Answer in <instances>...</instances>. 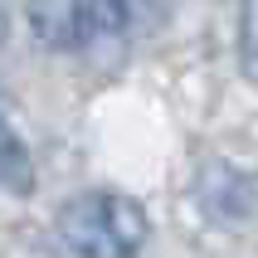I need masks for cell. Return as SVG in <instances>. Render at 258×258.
<instances>
[{
	"label": "cell",
	"instance_id": "6da1fadb",
	"mask_svg": "<svg viewBox=\"0 0 258 258\" xmlns=\"http://www.w3.org/2000/svg\"><path fill=\"white\" fill-rule=\"evenodd\" d=\"M146 229V210L122 190H88L58 210V239L73 258H137Z\"/></svg>",
	"mask_w": 258,
	"mask_h": 258
},
{
	"label": "cell",
	"instance_id": "7a4b0ae2",
	"mask_svg": "<svg viewBox=\"0 0 258 258\" xmlns=\"http://www.w3.org/2000/svg\"><path fill=\"white\" fill-rule=\"evenodd\" d=\"M29 29L39 44L54 49H83L102 34H122L127 10L122 5H29L25 10Z\"/></svg>",
	"mask_w": 258,
	"mask_h": 258
},
{
	"label": "cell",
	"instance_id": "3957f363",
	"mask_svg": "<svg viewBox=\"0 0 258 258\" xmlns=\"http://www.w3.org/2000/svg\"><path fill=\"white\" fill-rule=\"evenodd\" d=\"M0 185L10 195H29L34 190V161H29V146L20 142V132L10 122H0Z\"/></svg>",
	"mask_w": 258,
	"mask_h": 258
},
{
	"label": "cell",
	"instance_id": "277c9868",
	"mask_svg": "<svg viewBox=\"0 0 258 258\" xmlns=\"http://www.w3.org/2000/svg\"><path fill=\"white\" fill-rule=\"evenodd\" d=\"M239 58H244V73L258 83V5L244 10V34H239Z\"/></svg>",
	"mask_w": 258,
	"mask_h": 258
},
{
	"label": "cell",
	"instance_id": "5b68a950",
	"mask_svg": "<svg viewBox=\"0 0 258 258\" xmlns=\"http://www.w3.org/2000/svg\"><path fill=\"white\" fill-rule=\"evenodd\" d=\"M0 122H10V98H5V88H0Z\"/></svg>",
	"mask_w": 258,
	"mask_h": 258
},
{
	"label": "cell",
	"instance_id": "8992f818",
	"mask_svg": "<svg viewBox=\"0 0 258 258\" xmlns=\"http://www.w3.org/2000/svg\"><path fill=\"white\" fill-rule=\"evenodd\" d=\"M0 25H5V10H0Z\"/></svg>",
	"mask_w": 258,
	"mask_h": 258
}]
</instances>
